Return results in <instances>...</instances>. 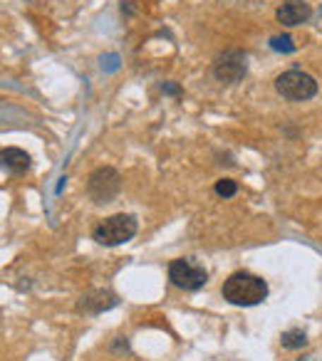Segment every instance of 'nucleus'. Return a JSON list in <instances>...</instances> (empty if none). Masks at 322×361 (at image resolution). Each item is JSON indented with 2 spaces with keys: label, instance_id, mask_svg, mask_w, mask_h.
I'll return each instance as SVG.
<instances>
[{
  "label": "nucleus",
  "instance_id": "1",
  "mask_svg": "<svg viewBox=\"0 0 322 361\" xmlns=\"http://www.w3.org/2000/svg\"><path fill=\"white\" fill-rule=\"evenodd\" d=\"M223 300L236 307H256L268 297V285L263 277L251 272H233L223 282Z\"/></svg>",
  "mask_w": 322,
  "mask_h": 361
},
{
  "label": "nucleus",
  "instance_id": "2",
  "mask_svg": "<svg viewBox=\"0 0 322 361\" xmlns=\"http://www.w3.org/2000/svg\"><path fill=\"white\" fill-rule=\"evenodd\" d=\"M136 223L134 216L129 213H117V216H109L100 223V226L92 231V238H95L100 245H107V247H114V245H121V243H129L131 238L136 235Z\"/></svg>",
  "mask_w": 322,
  "mask_h": 361
},
{
  "label": "nucleus",
  "instance_id": "3",
  "mask_svg": "<svg viewBox=\"0 0 322 361\" xmlns=\"http://www.w3.org/2000/svg\"><path fill=\"white\" fill-rule=\"evenodd\" d=\"M121 191V176L117 169L112 166H102V169H95L90 173V180H87V193L90 198L97 203V206H107L112 203Z\"/></svg>",
  "mask_w": 322,
  "mask_h": 361
},
{
  "label": "nucleus",
  "instance_id": "4",
  "mask_svg": "<svg viewBox=\"0 0 322 361\" xmlns=\"http://www.w3.org/2000/svg\"><path fill=\"white\" fill-rule=\"evenodd\" d=\"M275 92L287 102H307L317 94V82L307 72L287 70L282 75H278Z\"/></svg>",
  "mask_w": 322,
  "mask_h": 361
},
{
  "label": "nucleus",
  "instance_id": "5",
  "mask_svg": "<svg viewBox=\"0 0 322 361\" xmlns=\"http://www.w3.org/2000/svg\"><path fill=\"white\" fill-rule=\"evenodd\" d=\"M169 280H172V285L179 287V290L196 292L208 282V272H206V267L198 260H193V257H179V260H174L172 265H169Z\"/></svg>",
  "mask_w": 322,
  "mask_h": 361
},
{
  "label": "nucleus",
  "instance_id": "6",
  "mask_svg": "<svg viewBox=\"0 0 322 361\" xmlns=\"http://www.w3.org/2000/svg\"><path fill=\"white\" fill-rule=\"evenodd\" d=\"M248 72V55L243 50H226L213 62V77L223 85H236Z\"/></svg>",
  "mask_w": 322,
  "mask_h": 361
},
{
  "label": "nucleus",
  "instance_id": "7",
  "mask_svg": "<svg viewBox=\"0 0 322 361\" xmlns=\"http://www.w3.org/2000/svg\"><path fill=\"white\" fill-rule=\"evenodd\" d=\"M310 18H312V8L307 6L305 0H287V3H282V6L278 8V20L285 27L305 25Z\"/></svg>",
  "mask_w": 322,
  "mask_h": 361
},
{
  "label": "nucleus",
  "instance_id": "8",
  "mask_svg": "<svg viewBox=\"0 0 322 361\" xmlns=\"http://www.w3.org/2000/svg\"><path fill=\"white\" fill-rule=\"evenodd\" d=\"M117 302H119L117 300V295H112L109 290H92L82 297L80 305H77V310H80L82 314H102V312L117 307Z\"/></svg>",
  "mask_w": 322,
  "mask_h": 361
},
{
  "label": "nucleus",
  "instance_id": "9",
  "mask_svg": "<svg viewBox=\"0 0 322 361\" xmlns=\"http://www.w3.org/2000/svg\"><path fill=\"white\" fill-rule=\"evenodd\" d=\"M0 169L16 176L25 173L30 169V154L18 149V146H8V149L0 151Z\"/></svg>",
  "mask_w": 322,
  "mask_h": 361
},
{
  "label": "nucleus",
  "instance_id": "10",
  "mask_svg": "<svg viewBox=\"0 0 322 361\" xmlns=\"http://www.w3.org/2000/svg\"><path fill=\"white\" fill-rule=\"evenodd\" d=\"M282 346L285 349H302V346L307 344V336L302 329H287L285 334H282Z\"/></svg>",
  "mask_w": 322,
  "mask_h": 361
},
{
  "label": "nucleus",
  "instance_id": "11",
  "mask_svg": "<svg viewBox=\"0 0 322 361\" xmlns=\"http://www.w3.org/2000/svg\"><path fill=\"white\" fill-rule=\"evenodd\" d=\"M216 193H218V196H223V198L236 196V193H238V183H236V180H231V178H221L216 183Z\"/></svg>",
  "mask_w": 322,
  "mask_h": 361
},
{
  "label": "nucleus",
  "instance_id": "12",
  "mask_svg": "<svg viewBox=\"0 0 322 361\" xmlns=\"http://www.w3.org/2000/svg\"><path fill=\"white\" fill-rule=\"evenodd\" d=\"M270 47H273V50H278V52H292V50H295L290 35H275L270 40Z\"/></svg>",
  "mask_w": 322,
  "mask_h": 361
}]
</instances>
